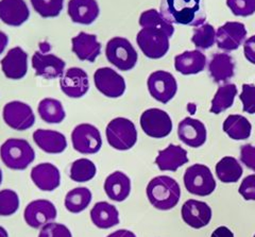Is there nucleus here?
<instances>
[{"label":"nucleus","instance_id":"49","mask_svg":"<svg viewBox=\"0 0 255 237\" xmlns=\"http://www.w3.org/2000/svg\"><path fill=\"white\" fill-rule=\"evenodd\" d=\"M0 237H9V233L1 226H0Z\"/></svg>","mask_w":255,"mask_h":237},{"label":"nucleus","instance_id":"41","mask_svg":"<svg viewBox=\"0 0 255 237\" xmlns=\"http://www.w3.org/2000/svg\"><path fill=\"white\" fill-rule=\"evenodd\" d=\"M243 104V111L248 114H255V85L243 84V90L239 95Z\"/></svg>","mask_w":255,"mask_h":237},{"label":"nucleus","instance_id":"30","mask_svg":"<svg viewBox=\"0 0 255 237\" xmlns=\"http://www.w3.org/2000/svg\"><path fill=\"white\" fill-rule=\"evenodd\" d=\"M222 129L230 138L234 140H245L250 137L252 125L245 116L232 114L229 115L223 121Z\"/></svg>","mask_w":255,"mask_h":237},{"label":"nucleus","instance_id":"31","mask_svg":"<svg viewBox=\"0 0 255 237\" xmlns=\"http://www.w3.org/2000/svg\"><path fill=\"white\" fill-rule=\"evenodd\" d=\"M37 112L42 119L50 124L61 123L66 117L62 102L53 98H44L39 101L37 106Z\"/></svg>","mask_w":255,"mask_h":237},{"label":"nucleus","instance_id":"34","mask_svg":"<svg viewBox=\"0 0 255 237\" xmlns=\"http://www.w3.org/2000/svg\"><path fill=\"white\" fill-rule=\"evenodd\" d=\"M93 195L87 187H76L69 191L64 199V204L69 213L79 214L89 208Z\"/></svg>","mask_w":255,"mask_h":237},{"label":"nucleus","instance_id":"24","mask_svg":"<svg viewBox=\"0 0 255 237\" xmlns=\"http://www.w3.org/2000/svg\"><path fill=\"white\" fill-rule=\"evenodd\" d=\"M154 163L162 171H177L188 163L187 151L179 145L170 144L165 149L159 150Z\"/></svg>","mask_w":255,"mask_h":237},{"label":"nucleus","instance_id":"13","mask_svg":"<svg viewBox=\"0 0 255 237\" xmlns=\"http://www.w3.org/2000/svg\"><path fill=\"white\" fill-rule=\"evenodd\" d=\"M58 216L55 205L46 199L31 201L23 212L26 224L33 229H42L44 226L53 223Z\"/></svg>","mask_w":255,"mask_h":237},{"label":"nucleus","instance_id":"9","mask_svg":"<svg viewBox=\"0 0 255 237\" xmlns=\"http://www.w3.org/2000/svg\"><path fill=\"white\" fill-rule=\"evenodd\" d=\"M148 91L151 97L161 104H168L177 95L178 83L172 74L166 70H156L148 77Z\"/></svg>","mask_w":255,"mask_h":237},{"label":"nucleus","instance_id":"5","mask_svg":"<svg viewBox=\"0 0 255 237\" xmlns=\"http://www.w3.org/2000/svg\"><path fill=\"white\" fill-rule=\"evenodd\" d=\"M106 57L112 65L122 72L133 69L138 60L137 51L131 42L122 36H115L107 43Z\"/></svg>","mask_w":255,"mask_h":237},{"label":"nucleus","instance_id":"28","mask_svg":"<svg viewBox=\"0 0 255 237\" xmlns=\"http://www.w3.org/2000/svg\"><path fill=\"white\" fill-rule=\"evenodd\" d=\"M209 74L215 83L227 82L235 74V62L228 53L213 54L209 63Z\"/></svg>","mask_w":255,"mask_h":237},{"label":"nucleus","instance_id":"26","mask_svg":"<svg viewBox=\"0 0 255 237\" xmlns=\"http://www.w3.org/2000/svg\"><path fill=\"white\" fill-rule=\"evenodd\" d=\"M206 66V57L199 49L187 50L174 58V68L178 73L189 76L197 75L204 70Z\"/></svg>","mask_w":255,"mask_h":237},{"label":"nucleus","instance_id":"19","mask_svg":"<svg viewBox=\"0 0 255 237\" xmlns=\"http://www.w3.org/2000/svg\"><path fill=\"white\" fill-rule=\"evenodd\" d=\"M3 75L11 80H20L28 72V54L20 47H14L0 62Z\"/></svg>","mask_w":255,"mask_h":237},{"label":"nucleus","instance_id":"8","mask_svg":"<svg viewBox=\"0 0 255 237\" xmlns=\"http://www.w3.org/2000/svg\"><path fill=\"white\" fill-rule=\"evenodd\" d=\"M141 130L152 138H164L172 131V120L169 114L161 109H148L139 118Z\"/></svg>","mask_w":255,"mask_h":237},{"label":"nucleus","instance_id":"3","mask_svg":"<svg viewBox=\"0 0 255 237\" xmlns=\"http://www.w3.org/2000/svg\"><path fill=\"white\" fill-rule=\"evenodd\" d=\"M2 163L12 170H25L35 160L34 149L23 138H9L0 147Z\"/></svg>","mask_w":255,"mask_h":237},{"label":"nucleus","instance_id":"20","mask_svg":"<svg viewBox=\"0 0 255 237\" xmlns=\"http://www.w3.org/2000/svg\"><path fill=\"white\" fill-rule=\"evenodd\" d=\"M30 177L34 185L43 192H53L61 184V173L51 163H41L34 166Z\"/></svg>","mask_w":255,"mask_h":237},{"label":"nucleus","instance_id":"39","mask_svg":"<svg viewBox=\"0 0 255 237\" xmlns=\"http://www.w3.org/2000/svg\"><path fill=\"white\" fill-rule=\"evenodd\" d=\"M19 209V197L12 189L0 191V216H11Z\"/></svg>","mask_w":255,"mask_h":237},{"label":"nucleus","instance_id":"14","mask_svg":"<svg viewBox=\"0 0 255 237\" xmlns=\"http://www.w3.org/2000/svg\"><path fill=\"white\" fill-rule=\"evenodd\" d=\"M247 37V29L243 22L228 21L216 31V44L225 51H233L242 46Z\"/></svg>","mask_w":255,"mask_h":237},{"label":"nucleus","instance_id":"6","mask_svg":"<svg viewBox=\"0 0 255 237\" xmlns=\"http://www.w3.org/2000/svg\"><path fill=\"white\" fill-rule=\"evenodd\" d=\"M184 186L186 191L195 196L206 197L216 189V181L213 177L211 169L203 164H194L185 170Z\"/></svg>","mask_w":255,"mask_h":237},{"label":"nucleus","instance_id":"22","mask_svg":"<svg viewBox=\"0 0 255 237\" xmlns=\"http://www.w3.org/2000/svg\"><path fill=\"white\" fill-rule=\"evenodd\" d=\"M67 13L73 22L91 25L98 18L100 9L97 0H69Z\"/></svg>","mask_w":255,"mask_h":237},{"label":"nucleus","instance_id":"47","mask_svg":"<svg viewBox=\"0 0 255 237\" xmlns=\"http://www.w3.org/2000/svg\"><path fill=\"white\" fill-rule=\"evenodd\" d=\"M107 237H136V235H135L132 231L125 230V229H123V230H117L113 233H111Z\"/></svg>","mask_w":255,"mask_h":237},{"label":"nucleus","instance_id":"37","mask_svg":"<svg viewBox=\"0 0 255 237\" xmlns=\"http://www.w3.org/2000/svg\"><path fill=\"white\" fill-rule=\"evenodd\" d=\"M191 42L198 49H210L216 43V30L211 23H203V25L194 30Z\"/></svg>","mask_w":255,"mask_h":237},{"label":"nucleus","instance_id":"51","mask_svg":"<svg viewBox=\"0 0 255 237\" xmlns=\"http://www.w3.org/2000/svg\"><path fill=\"white\" fill-rule=\"evenodd\" d=\"M253 237H255V235H254V236H253Z\"/></svg>","mask_w":255,"mask_h":237},{"label":"nucleus","instance_id":"32","mask_svg":"<svg viewBox=\"0 0 255 237\" xmlns=\"http://www.w3.org/2000/svg\"><path fill=\"white\" fill-rule=\"evenodd\" d=\"M216 176L222 183H236L242 178V165L233 156H225L216 164Z\"/></svg>","mask_w":255,"mask_h":237},{"label":"nucleus","instance_id":"4","mask_svg":"<svg viewBox=\"0 0 255 237\" xmlns=\"http://www.w3.org/2000/svg\"><path fill=\"white\" fill-rule=\"evenodd\" d=\"M109 145L119 151H127L133 148L137 141V130L132 120L125 117L112 119L106 129Z\"/></svg>","mask_w":255,"mask_h":237},{"label":"nucleus","instance_id":"45","mask_svg":"<svg viewBox=\"0 0 255 237\" xmlns=\"http://www.w3.org/2000/svg\"><path fill=\"white\" fill-rule=\"evenodd\" d=\"M244 54L247 61L255 65V35L247 38L244 43Z\"/></svg>","mask_w":255,"mask_h":237},{"label":"nucleus","instance_id":"12","mask_svg":"<svg viewBox=\"0 0 255 237\" xmlns=\"http://www.w3.org/2000/svg\"><path fill=\"white\" fill-rule=\"evenodd\" d=\"M95 86L108 98H119L126 92V80L111 67H101L94 74Z\"/></svg>","mask_w":255,"mask_h":237},{"label":"nucleus","instance_id":"50","mask_svg":"<svg viewBox=\"0 0 255 237\" xmlns=\"http://www.w3.org/2000/svg\"><path fill=\"white\" fill-rule=\"evenodd\" d=\"M2 179H3V175H2V170L0 169V185L2 183Z\"/></svg>","mask_w":255,"mask_h":237},{"label":"nucleus","instance_id":"43","mask_svg":"<svg viewBox=\"0 0 255 237\" xmlns=\"http://www.w3.org/2000/svg\"><path fill=\"white\" fill-rule=\"evenodd\" d=\"M239 194L247 201L255 200V175L247 176L238 188Z\"/></svg>","mask_w":255,"mask_h":237},{"label":"nucleus","instance_id":"36","mask_svg":"<svg viewBox=\"0 0 255 237\" xmlns=\"http://www.w3.org/2000/svg\"><path fill=\"white\" fill-rule=\"evenodd\" d=\"M97 173V167L89 159H78L70 165L69 177L77 183H85L93 180Z\"/></svg>","mask_w":255,"mask_h":237},{"label":"nucleus","instance_id":"18","mask_svg":"<svg viewBox=\"0 0 255 237\" xmlns=\"http://www.w3.org/2000/svg\"><path fill=\"white\" fill-rule=\"evenodd\" d=\"M178 136L186 146L199 148L203 146L206 141V127L201 120L186 117L181 120L178 125Z\"/></svg>","mask_w":255,"mask_h":237},{"label":"nucleus","instance_id":"21","mask_svg":"<svg viewBox=\"0 0 255 237\" xmlns=\"http://www.w3.org/2000/svg\"><path fill=\"white\" fill-rule=\"evenodd\" d=\"M30 17L25 0H0V20L7 26L19 27Z\"/></svg>","mask_w":255,"mask_h":237},{"label":"nucleus","instance_id":"44","mask_svg":"<svg viewBox=\"0 0 255 237\" xmlns=\"http://www.w3.org/2000/svg\"><path fill=\"white\" fill-rule=\"evenodd\" d=\"M241 161L246 167L255 172V146L246 144L241 147Z\"/></svg>","mask_w":255,"mask_h":237},{"label":"nucleus","instance_id":"17","mask_svg":"<svg viewBox=\"0 0 255 237\" xmlns=\"http://www.w3.org/2000/svg\"><path fill=\"white\" fill-rule=\"evenodd\" d=\"M182 219L193 229H201L211 223L212 209L203 201L189 199L184 202L181 209Z\"/></svg>","mask_w":255,"mask_h":237},{"label":"nucleus","instance_id":"2","mask_svg":"<svg viewBox=\"0 0 255 237\" xmlns=\"http://www.w3.org/2000/svg\"><path fill=\"white\" fill-rule=\"evenodd\" d=\"M149 202L159 211H169L177 207L181 198V187L173 178L157 176L146 188Z\"/></svg>","mask_w":255,"mask_h":237},{"label":"nucleus","instance_id":"40","mask_svg":"<svg viewBox=\"0 0 255 237\" xmlns=\"http://www.w3.org/2000/svg\"><path fill=\"white\" fill-rule=\"evenodd\" d=\"M227 5L235 16L248 17L255 13V0H227Z\"/></svg>","mask_w":255,"mask_h":237},{"label":"nucleus","instance_id":"11","mask_svg":"<svg viewBox=\"0 0 255 237\" xmlns=\"http://www.w3.org/2000/svg\"><path fill=\"white\" fill-rule=\"evenodd\" d=\"M2 118L6 125L16 131H26L35 122L33 110L25 102L17 100L7 102L3 107Z\"/></svg>","mask_w":255,"mask_h":237},{"label":"nucleus","instance_id":"33","mask_svg":"<svg viewBox=\"0 0 255 237\" xmlns=\"http://www.w3.org/2000/svg\"><path fill=\"white\" fill-rule=\"evenodd\" d=\"M237 95V88L233 83H226L220 85L215 96L212 99L210 112L213 114H220L233 106Z\"/></svg>","mask_w":255,"mask_h":237},{"label":"nucleus","instance_id":"29","mask_svg":"<svg viewBox=\"0 0 255 237\" xmlns=\"http://www.w3.org/2000/svg\"><path fill=\"white\" fill-rule=\"evenodd\" d=\"M92 223L101 230L119 225V212L115 205L106 201L96 203L91 210Z\"/></svg>","mask_w":255,"mask_h":237},{"label":"nucleus","instance_id":"38","mask_svg":"<svg viewBox=\"0 0 255 237\" xmlns=\"http://www.w3.org/2000/svg\"><path fill=\"white\" fill-rule=\"evenodd\" d=\"M34 11L44 18L57 17L64 7V0H30Z\"/></svg>","mask_w":255,"mask_h":237},{"label":"nucleus","instance_id":"42","mask_svg":"<svg viewBox=\"0 0 255 237\" xmlns=\"http://www.w3.org/2000/svg\"><path fill=\"white\" fill-rule=\"evenodd\" d=\"M38 237H73V234L66 226L58 223H50L41 229Z\"/></svg>","mask_w":255,"mask_h":237},{"label":"nucleus","instance_id":"16","mask_svg":"<svg viewBox=\"0 0 255 237\" xmlns=\"http://www.w3.org/2000/svg\"><path fill=\"white\" fill-rule=\"evenodd\" d=\"M32 67L35 70V75L52 80L64 75L66 63L53 53H42L35 51L32 57Z\"/></svg>","mask_w":255,"mask_h":237},{"label":"nucleus","instance_id":"27","mask_svg":"<svg viewBox=\"0 0 255 237\" xmlns=\"http://www.w3.org/2000/svg\"><path fill=\"white\" fill-rule=\"evenodd\" d=\"M105 193L111 200L123 202L131 193V180L123 171H114L105 181Z\"/></svg>","mask_w":255,"mask_h":237},{"label":"nucleus","instance_id":"25","mask_svg":"<svg viewBox=\"0 0 255 237\" xmlns=\"http://www.w3.org/2000/svg\"><path fill=\"white\" fill-rule=\"evenodd\" d=\"M36 146L49 154H60L67 148V139L63 133L54 130L37 129L33 133Z\"/></svg>","mask_w":255,"mask_h":237},{"label":"nucleus","instance_id":"23","mask_svg":"<svg viewBox=\"0 0 255 237\" xmlns=\"http://www.w3.org/2000/svg\"><path fill=\"white\" fill-rule=\"evenodd\" d=\"M71 50L80 61L94 63L101 53V43L97 35L80 32L71 39Z\"/></svg>","mask_w":255,"mask_h":237},{"label":"nucleus","instance_id":"46","mask_svg":"<svg viewBox=\"0 0 255 237\" xmlns=\"http://www.w3.org/2000/svg\"><path fill=\"white\" fill-rule=\"evenodd\" d=\"M211 237H234L233 232L227 227H219L215 230Z\"/></svg>","mask_w":255,"mask_h":237},{"label":"nucleus","instance_id":"10","mask_svg":"<svg viewBox=\"0 0 255 237\" xmlns=\"http://www.w3.org/2000/svg\"><path fill=\"white\" fill-rule=\"evenodd\" d=\"M71 143L79 153L95 154L102 147V137L97 127L91 123H80L71 132Z\"/></svg>","mask_w":255,"mask_h":237},{"label":"nucleus","instance_id":"35","mask_svg":"<svg viewBox=\"0 0 255 237\" xmlns=\"http://www.w3.org/2000/svg\"><path fill=\"white\" fill-rule=\"evenodd\" d=\"M139 26L141 28H153L162 30L171 37L174 33V27L171 22L167 20L161 12L155 9H149L143 11L139 16Z\"/></svg>","mask_w":255,"mask_h":237},{"label":"nucleus","instance_id":"48","mask_svg":"<svg viewBox=\"0 0 255 237\" xmlns=\"http://www.w3.org/2000/svg\"><path fill=\"white\" fill-rule=\"evenodd\" d=\"M7 44H9V37L2 31H0V54L3 53Z\"/></svg>","mask_w":255,"mask_h":237},{"label":"nucleus","instance_id":"1","mask_svg":"<svg viewBox=\"0 0 255 237\" xmlns=\"http://www.w3.org/2000/svg\"><path fill=\"white\" fill-rule=\"evenodd\" d=\"M159 12L172 25L200 27L206 19L202 0H161Z\"/></svg>","mask_w":255,"mask_h":237},{"label":"nucleus","instance_id":"7","mask_svg":"<svg viewBox=\"0 0 255 237\" xmlns=\"http://www.w3.org/2000/svg\"><path fill=\"white\" fill-rule=\"evenodd\" d=\"M169 36L164 31L153 28H142L136 35V43L147 58L162 59L169 50Z\"/></svg>","mask_w":255,"mask_h":237},{"label":"nucleus","instance_id":"15","mask_svg":"<svg viewBox=\"0 0 255 237\" xmlns=\"http://www.w3.org/2000/svg\"><path fill=\"white\" fill-rule=\"evenodd\" d=\"M60 88L69 98H81L90 90L89 75L82 68L70 67L61 77Z\"/></svg>","mask_w":255,"mask_h":237}]
</instances>
